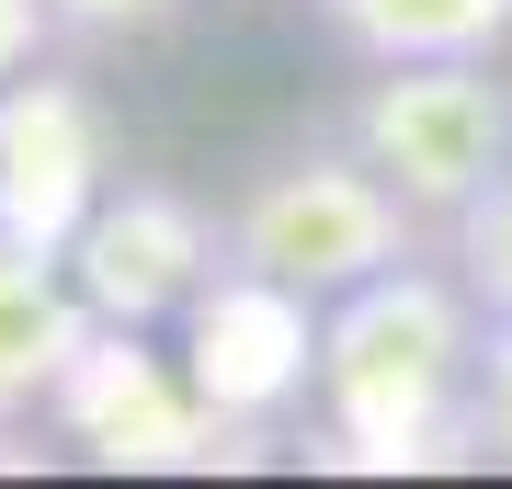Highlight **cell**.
<instances>
[{"mask_svg": "<svg viewBox=\"0 0 512 489\" xmlns=\"http://www.w3.org/2000/svg\"><path fill=\"white\" fill-rule=\"evenodd\" d=\"M342 137L365 148V160L410 194V217L444 239L512 160V80H501V57H399V69H365Z\"/></svg>", "mask_w": 512, "mask_h": 489, "instance_id": "3", "label": "cell"}, {"mask_svg": "<svg viewBox=\"0 0 512 489\" xmlns=\"http://www.w3.org/2000/svg\"><path fill=\"white\" fill-rule=\"evenodd\" d=\"M444 262L467 273V296H478L490 319H512V160H501L490 194H478L456 228H444Z\"/></svg>", "mask_w": 512, "mask_h": 489, "instance_id": "10", "label": "cell"}, {"mask_svg": "<svg viewBox=\"0 0 512 489\" xmlns=\"http://www.w3.org/2000/svg\"><path fill=\"white\" fill-rule=\"evenodd\" d=\"M92 296L69 285V262L35 251V239H0V421H46L57 376L92 342Z\"/></svg>", "mask_w": 512, "mask_h": 489, "instance_id": "8", "label": "cell"}, {"mask_svg": "<svg viewBox=\"0 0 512 489\" xmlns=\"http://www.w3.org/2000/svg\"><path fill=\"white\" fill-rule=\"evenodd\" d=\"M467 421H478V467H512V319L478 330V387H467Z\"/></svg>", "mask_w": 512, "mask_h": 489, "instance_id": "12", "label": "cell"}, {"mask_svg": "<svg viewBox=\"0 0 512 489\" xmlns=\"http://www.w3.org/2000/svg\"><path fill=\"white\" fill-rule=\"evenodd\" d=\"M228 262H251V273H274V285L296 296H353V285H376V273H399L421 251H444L433 228L410 217V194L387 182L365 148H285L274 171H251V194L228 205Z\"/></svg>", "mask_w": 512, "mask_h": 489, "instance_id": "2", "label": "cell"}, {"mask_svg": "<svg viewBox=\"0 0 512 489\" xmlns=\"http://www.w3.org/2000/svg\"><path fill=\"white\" fill-rule=\"evenodd\" d=\"M217 262H228V228L171 182H103V205L69 239V285L114 330H171Z\"/></svg>", "mask_w": 512, "mask_h": 489, "instance_id": "6", "label": "cell"}, {"mask_svg": "<svg viewBox=\"0 0 512 489\" xmlns=\"http://www.w3.org/2000/svg\"><path fill=\"white\" fill-rule=\"evenodd\" d=\"M478 330H490V308L433 251L330 296L319 308V467H353V478L478 467V421H467Z\"/></svg>", "mask_w": 512, "mask_h": 489, "instance_id": "1", "label": "cell"}, {"mask_svg": "<svg viewBox=\"0 0 512 489\" xmlns=\"http://www.w3.org/2000/svg\"><path fill=\"white\" fill-rule=\"evenodd\" d=\"M171 330H183L194 399L228 410L239 433H285L319 399V296H296V285H274L251 262H217Z\"/></svg>", "mask_w": 512, "mask_h": 489, "instance_id": "5", "label": "cell"}, {"mask_svg": "<svg viewBox=\"0 0 512 489\" xmlns=\"http://www.w3.org/2000/svg\"><path fill=\"white\" fill-rule=\"evenodd\" d=\"M353 69L399 57H512V0H308Z\"/></svg>", "mask_w": 512, "mask_h": 489, "instance_id": "9", "label": "cell"}, {"mask_svg": "<svg viewBox=\"0 0 512 489\" xmlns=\"http://www.w3.org/2000/svg\"><path fill=\"white\" fill-rule=\"evenodd\" d=\"M46 421L92 455V467H239L251 444H274V433H239L228 410H205L183 353H160L148 330H114V319L80 342L69 376H57Z\"/></svg>", "mask_w": 512, "mask_h": 489, "instance_id": "4", "label": "cell"}, {"mask_svg": "<svg viewBox=\"0 0 512 489\" xmlns=\"http://www.w3.org/2000/svg\"><path fill=\"white\" fill-rule=\"evenodd\" d=\"M103 182H114L103 103L57 69H23L0 91V239H35V251L69 262V239L103 205Z\"/></svg>", "mask_w": 512, "mask_h": 489, "instance_id": "7", "label": "cell"}, {"mask_svg": "<svg viewBox=\"0 0 512 489\" xmlns=\"http://www.w3.org/2000/svg\"><path fill=\"white\" fill-rule=\"evenodd\" d=\"M46 57H57V12L46 0H0V91L23 69H46Z\"/></svg>", "mask_w": 512, "mask_h": 489, "instance_id": "13", "label": "cell"}, {"mask_svg": "<svg viewBox=\"0 0 512 489\" xmlns=\"http://www.w3.org/2000/svg\"><path fill=\"white\" fill-rule=\"evenodd\" d=\"M57 12V46H160L194 0H46Z\"/></svg>", "mask_w": 512, "mask_h": 489, "instance_id": "11", "label": "cell"}]
</instances>
